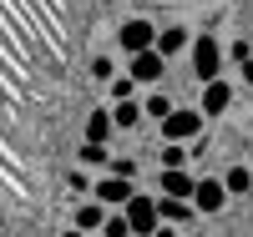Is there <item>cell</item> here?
I'll return each instance as SVG.
<instances>
[{
    "mask_svg": "<svg viewBox=\"0 0 253 237\" xmlns=\"http://www.w3.org/2000/svg\"><path fill=\"white\" fill-rule=\"evenodd\" d=\"M187 61H193V76L198 81H218L223 76V61H228V46H218V35H193V46H187Z\"/></svg>",
    "mask_w": 253,
    "mask_h": 237,
    "instance_id": "obj_1",
    "label": "cell"
},
{
    "mask_svg": "<svg viewBox=\"0 0 253 237\" xmlns=\"http://www.w3.org/2000/svg\"><path fill=\"white\" fill-rule=\"evenodd\" d=\"M203 126H208V116L198 111V106H172V111L157 121V136H162V141H182V146H187V141H198Z\"/></svg>",
    "mask_w": 253,
    "mask_h": 237,
    "instance_id": "obj_2",
    "label": "cell"
},
{
    "mask_svg": "<svg viewBox=\"0 0 253 237\" xmlns=\"http://www.w3.org/2000/svg\"><path fill=\"white\" fill-rule=\"evenodd\" d=\"M122 212H126V227H132V237H152V232L162 227V217H157V197H142V192H132V202H126Z\"/></svg>",
    "mask_w": 253,
    "mask_h": 237,
    "instance_id": "obj_3",
    "label": "cell"
},
{
    "mask_svg": "<svg viewBox=\"0 0 253 237\" xmlns=\"http://www.w3.org/2000/svg\"><path fill=\"white\" fill-rule=\"evenodd\" d=\"M117 46H122L126 56H137V51H152V46H157V26H152V20H142V15L122 20V31H117Z\"/></svg>",
    "mask_w": 253,
    "mask_h": 237,
    "instance_id": "obj_4",
    "label": "cell"
},
{
    "mask_svg": "<svg viewBox=\"0 0 253 237\" xmlns=\"http://www.w3.org/2000/svg\"><path fill=\"white\" fill-rule=\"evenodd\" d=\"M132 177H117V171H101V177L91 182V197L101 202V207H126V202H132Z\"/></svg>",
    "mask_w": 253,
    "mask_h": 237,
    "instance_id": "obj_5",
    "label": "cell"
},
{
    "mask_svg": "<svg viewBox=\"0 0 253 237\" xmlns=\"http://www.w3.org/2000/svg\"><path fill=\"white\" fill-rule=\"evenodd\" d=\"M126 76H132L137 86H162L167 61H162L157 51H137V56H126Z\"/></svg>",
    "mask_w": 253,
    "mask_h": 237,
    "instance_id": "obj_6",
    "label": "cell"
},
{
    "mask_svg": "<svg viewBox=\"0 0 253 237\" xmlns=\"http://www.w3.org/2000/svg\"><path fill=\"white\" fill-rule=\"evenodd\" d=\"M228 106H233V86H228L223 76H218V81H203V91H198V111H203L208 121H218Z\"/></svg>",
    "mask_w": 253,
    "mask_h": 237,
    "instance_id": "obj_7",
    "label": "cell"
},
{
    "mask_svg": "<svg viewBox=\"0 0 253 237\" xmlns=\"http://www.w3.org/2000/svg\"><path fill=\"white\" fill-rule=\"evenodd\" d=\"M193 207H198V212H223V207H228V187H223V177H198V187H193Z\"/></svg>",
    "mask_w": 253,
    "mask_h": 237,
    "instance_id": "obj_8",
    "label": "cell"
},
{
    "mask_svg": "<svg viewBox=\"0 0 253 237\" xmlns=\"http://www.w3.org/2000/svg\"><path fill=\"white\" fill-rule=\"evenodd\" d=\"M157 187H162V197H187V202H193L198 177H193L187 167H162V171H157Z\"/></svg>",
    "mask_w": 253,
    "mask_h": 237,
    "instance_id": "obj_9",
    "label": "cell"
},
{
    "mask_svg": "<svg viewBox=\"0 0 253 237\" xmlns=\"http://www.w3.org/2000/svg\"><path fill=\"white\" fill-rule=\"evenodd\" d=\"M157 217H162L167 227H182V222L198 217V207L187 202V197H157Z\"/></svg>",
    "mask_w": 253,
    "mask_h": 237,
    "instance_id": "obj_10",
    "label": "cell"
},
{
    "mask_svg": "<svg viewBox=\"0 0 253 237\" xmlns=\"http://www.w3.org/2000/svg\"><path fill=\"white\" fill-rule=\"evenodd\" d=\"M107 212H112V207H101V202L91 197V202H81V207L71 212V227H76V232H91V237H96V232H101V222H107Z\"/></svg>",
    "mask_w": 253,
    "mask_h": 237,
    "instance_id": "obj_11",
    "label": "cell"
},
{
    "mask_svg": "<svg viewBox=\"0 0 253 237\" xmlns=\"http://www.w3.org/2000/svg\"><path fill=\"white\" fill-rule=\"evenodd\" d=\"M187 46H193V35H187L182 26H167V31H157V46H152V51H157L162 61H172V56H182Z\"/></svg>",
    "mask_w": 253,
    "mask_h": 237,
    "instance_id": "obj_12",
    "label": "cell"
},
{
    "mask_svg": "<svg viewBox=\"0 0 253 237\" xmlns=\"http://www.w3.org/2000/svg\"><path fill=\"white\" fill-rule=\"evenodd\" d=\"M76 157H81V167H91V171H107V167H112V152H107V141H86V136H81Z\"/></svg>",
    "mask_w": 253,
    "mask_h": 237,
    "instance_id": "obj_13",
    "label": "cell"
},
{
    "mask_svg": "<svg viewBox=\"0 0 253 237\" xmlns=\"http://www.w3.org/2000/svg\"><path fill=\"white\" fill-rule=\"evenodd\" d=\"M112 121H117V132H137V126H142V101H137V96L117 101V106H112Z\"/></svg>",
    "mask_w": 253,
    "mask_h": 237,
    "instance_id": "obj_14",
    "label": "cell"
},
{
    "mask_svg": "<svg viewBox=\"0 0 253 237\" xmlns=\"http://www.w3.org/2000/svg\"><path fill=\"white\" fill-rule=\"evenodd\" d=\"M112 136H117L112 111H91V116H86V141H112Z\"/></svg>",
    "mask_w": 253,
    "mask_h": 237,
    "instance_id": "obj_15",
    "label": "cell"
},
{
    "mask_svg": "<svg viewBox=\"0 0 253 237\" xmlns=\"http://www.w3.org/2000/svg\"><path fill=\"white\" fill-rule=\"evenodd\" d=\"M223 187H228V197H243V192H253V171L248 167H228L223 171Z\"/></svg>",
    "mask_w": 253,
    "mask_h": 237,
    "instance_id": "obj_16",
    "label": "cell"
},
{
    "mask_svg": "<svg viewBox=\"0 0 253 237\" xmlns=\"http://www.w3.org/2000/svg\"><path fill=\"white\" fill-rule=\"evenodd\" d=\"M172 96H167V91H147V101H142V116H152V121H162L167 111H172Z\"/></svg>",
    "mask_w": 253,
    "mask_h": 237,
    "instance_id": "obj_17",
    "label": "cell"
},
{
    "mask_svg": "<svg viewBox=\"0 0 253 237\" xmlns=\"http://www.w3.org/2000/svg\"><path fill=\"white\" fill-rule=\"evenodd\" d=\"M101 237H132V227H126V212L112 207L107 212V222H101Z\"/></svg>",
    "mask_w": 253,
    "mask_h": 237,
    "instance_id": "obj_18",
    "label": "cell"
},
{
    "mask_svg": "<svg viewBox=\"0 0 253 237\" xmlns=\"http://www.w3.org/2000/svg\"><path fill=\"white\" fill-rule=\"evenodd\" d=\"M107 91H112V101H126V96H137V81H132V76H112Z\"/></svg>",
    "mask_w": 253,
    "mask_h": 237,
    "instance_id": "obj_19",
    "label": "cell"
},
{
    "mask_svg": "<svg viewBox=\"0 0 253 237\" xmlns=\"http://www.w3.org/2000/svg\"><path fill=\"white\" fill-rule=\"evenodd\" d=\"M187 162V146L182 141H162V167H182Z\"/></svg>",
    "mask_w": 253,
    "mask_h": 237,
    "instance_id": "obj_20",
    "label": "cell"
},
{
    "mask_svg": "<svg viewBox=\"0 0 253 237\" xmlns=\"http://www.w3.org/2000/svg\"><path fill=\"white\" fill-rule=\"evenodd\" d=\"M117 66H112V56H91V81H112Z\"/></svg>",
    "mask_w": 253,
    "mask_h": 237,
    "instance_id": "obj_21",
    "label": "cell"
},
{
    "mask_svg": "<svg viewBox=\"0 0 253 237\" xmlns=\"http://www.w3.org/2000/svg\"><path fill=\"white\" fill-rule=\"evenodd\" d=\"M66 187H71V192H81V197H86V192H91V171H71V177H66Z\"/></svg>",
    "mask_w": 253,
    "mask_h": 237,
    "instance_id": "obj_22",
    "label": "cell"
},
{
    "mask_svg": "<svg viewBox=\"0 0 253 237\" xmlns=\"http://www.w3.org/2000/svg\"><path fill=\"white\" fill-rule=\"evenodd\" d=\"M228 61H238V66L253 61V46H248V40H233V46H228Z\"/></svg>",
    "mask_w": 253,
    "mask_h": 237,
    "instance_id": "obj_23",
    "label": "cell"
},
{
    "mask_svg": "<svg viewBox=\"0 0 253 237\" xmlns=\"http://www.w3.org/2000/svg\"><path fill=\"white\" fill-rule=\"evenodd\" d=\"M107 171H117V177H137V162H126V157H112V167Z\"/></svg>",
    "mask_w": 253,
    "mask_h": 237,
    "instance_id": "obj_24",
    "label": "cell"
},
{
    "mask_svg": "<svg viewBox=\"0 0 253 237\" xmlns=\"http://www.w3.org/2000/svg\"><path fill=\"white\" fill-rule=\"evenodd\" d=\"M152 237H177V227H167V222H162V227H157Z\"/></svg>",
    "mask_w": 253,
    "mask_h": 237,
    "instance_id": "obj_25",
    "label": "cell"
},
{
    "mask_svg": "<svg viewBox=\"0 0 253 237\" xmlns=\"http://www.w3.org/2000/svg\"><path fill=\"white\" fill-rule=\"evenodd\" d=\"M243 81H248V86H253V61H243Z\"/></svg>",
    "mask_w": 253,
    "mask_h": 237,
    "instance_id": "obj_26",
    "label": "cell"
},
{
    "mask_svg": "<svg viewBox=\"0 0 253 237\" xmlns=\"http://www.w3.org/2000/svg\"><path fill=\"white\" fill-rule=\"evenodd\" d=\"M61 237H91V232H76V227H66V232H61Z\"/></svg>",
    "mask_w": 253,
    "mask_h": 237,
    "instance_id": "obj_27",
    "label": "cell"
},
{
    "mask_svg": "<svg viewBox=\"0 0 253 237\" xmlns=\"http://www.w3.org/2000/svg\"><path fill=\"white\" fill-rule=\"evenodd\" d=\"M218 237H228V232H218Z\"/></svg>",
    "mask_w": 253,
    "mask_h": 237,
    "instance_id": "obj_28",
    "label": "cell"
}]
</instances>
